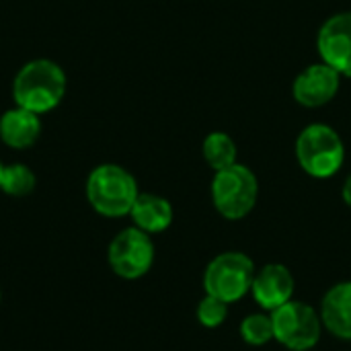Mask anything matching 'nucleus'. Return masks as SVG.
<instances>
[{"label": "nucleus", "instance_id": "obj_1", "mask_svg": "<svg viewBox=\"0 0 351 351\" xmlns=\"http://www.w3.org/2000/svg\"><path fill=\"white\" fill-rule=\"evenodd\" d=\"M66 72L60 64L47 58H37L19 68L12 80L14 105L37 115L53 111L66 97Z\"/></svg>", "mask_w": 351, "mask_h": 351}, {"label": "nucleus", "instance_id": "obj_2", "mask_svg": "<svg viewBox=\"0 0 351 351\" xmlns=\"http://www.w3.org/2000/svg\"><path fill=\"white\" fill-rule=\"evenodd\" d=\"M86 202L90 208L105 218L130 216L140 189L134 175L113 162L95 167L86 177Z\"/></svg>", "mask_w": 351, "mask_h": 351}, {"label": "nucleus", "instance_id": "obj_3", "mask_svg": "<svg viewBox=\"0 0 351 351\" xmlns=\"http://www.w3.org/2000/svg\"><path fill=\"white\" fill-rule=\"evenodd\" d=\"M296 160L300 169L315 179L333 177L346 160L341 136L327 123H311L296 138Z\"/></svg>", "mask_w": 351, "mask_h": 351}, {"label": "nucleus", "instance_id": "obj_4", "mask_svg": "<svg viewBox=\"0 0 351 351\" xmlns=\"http://www.w3.org/2000/svg\"><path fill=\"white\" fill-rule=\"evenodd\" d=\"M259 183L255 173L245 165H232L216 171L212 179V204L226 220H243L257 204Z\"/></svg>", "mask_w": 351, "mask_h": 351}, {"label": "nucleus", "instance_id": "obj_5", "mask_svg": "<svg viewBox=\"0 0 351 351\" xmlns=\"http://www.w3.org/2000/svg\"><path fill=\"white\" fill-rule=\"evenodd\" d=\"M255 278V263L251 257L239 251H226L216 255L204 271L206 294L232 304L251 292Z\"/></svg>", "mask_w": 351, "mask_h": 351}, {"label": "nucleus", "instance_id": "obj_6", "mask_svg": "<svg viewBox=\"0 0 351 351\" xmlns=\"http://www.w3.org/2000/svg\"><path fill=\"white\" fill-rule=\"evenodd\" d=\"M274 339L290 351H311L323 333L321 315L306 302L288 300L271 313Z\"/></svg>", "mask_w": 351, "mask_h": 351}, {"label": "nucleus", "instance_id": "obj_7", "mask_svg": "<svg viewBox=\"0 0 351 351\" xmlns=\"http://www.w3.org/2000/svg\"><path fill=\"white\" fill-rule=\"evenodd\" d=\"M107 263L121 280L144 278L154 263V243L150 234L136 226L123 228L107 247Z\"/></svg>", "mask_w": 351, "mask_h": 351}, {"label": "nucleus", "instance_id": "obj_8", "mask_svg": "<svg viewBox=\"0 0 351 351\" xmlns=\"http://www.w3.org/2000/svg\"><path fill=\"white\" fill-rule=\"evenodd\" d=\"M321 60L341 76H351V10L329 16L317 35Z\"/></svg>", "mask_w": 351, "mask_h": 351}, {"label": "nucleus", "instance_id": "obj_9", "mask_svg": "<svg viewBox=\"0 0 351 351\" xmlns=\"http://www.w3.org/2000/svg\"><path fill=\"white\" fill-rule=\"evenodd\" d=\"M341 86V74L327 66L325 62L313 64L306 70H302L292 84L294 101L302 107L317 109L335 99Z\"/></svg>", "mask_w": 351, "mask_h": 351}, {"label": "nucleus", "instance_id": "obj_10", "mask_svg": "<svg viewBox=\"0 0 351 351\" xmlns=\"http://www.w3.org/2000/svg\"><path fill=\"white\" fill-rule=\"evenodd\" d=\"M255 302L263 308L274 313L288 300H292L294 294V278L286 265L269 263L263 269L255 271L253 286H251Z\"/></svg>", "mask_w": 351, "mask_h": 351}, {"label": "nucleus", "instance_id": "obj_11", "mask_svg": "<svg viewBox=\"0 0 351 351\" xmlns=\"http://www.w3.org/2000/svg\"><path fill=\"white\" fill-rule=\"evenodd\" d=\"M41 134V117L25 107H10L0 115V142L12 150L31 148Z\"/></svg>", "mask_w": 351, "mask_h": 351}, {"label": "nucleus", "instance_id": "obj_12", "mask_svg": "<svg viewBox=\"0 0 351 351\" xmlns=\"http://www.w3.org/2000/svg\"><path fill=\"white\" fill-rule=\"evenodd\" d=\"M321 321L329 333L351 341V282L333 286L321 302Z\"/></svg>", "mask_w": 351, "mask_h": 351}, {"label": "nucleus", "instance_id": "obj_13", "mask_svg": "<svg viewBox=\"0 0 351 351\" xmlns=\"http://www.w3.org/2000/svg\"><path fill=\"white\" fill-rule=\"evenodd\" d=\"M130 218L136 228L152 237V234L165 232L173 224V206L162 195L140 193L130 212Z\"/></svg>", "mask_w": 351, "mask_h": 351}, {"label": "nucleus", "instance_id": "obj_14", "mask_svg": "<svg viewBox=\"0 0 351 351\" xmlns=\"http://www.w3.org/2000/svg\"><path fill=\"white\" fill-rule=\"evenodd\" d=\"M202 154L214 171L228 169L237 165V142L226 132H212L204 138Z\"/></svg>", "mask_w": 351, "mask_h": 351}, {"label": "nucleus", "instance_id": "obj_15", "mask_svg": "<svg viewBox=\"0 0 351 351\" xmlns=\"http://www.w3.org/2000/svg\"><path fill=\"white\" fill-rule=\"evenodd\" d=\"M33 189H35V173L27 165L23 162L4 165L0 191H4L10 197H25Z\"/></svg>", "mask_w": 351, "mask_h": 351}, {"label": "nucleus", "instance_id": "obj_16", "mask_svg": "<svg viewBox=\"0 0 351 351\" xmlns=\"http://www.w3.org/2000/svg\"><path fill=\"white\" fill-rule=\"evenodd\" d=\"M241 335H243L245 343H249L253 348L269 343L274 339L271 315H249L241 323Z\"/></svg>", "mask_w": 351, "mask_h": 351}, {"label": "nucleus", "instance_id": "obj_17", "mask_svg": "<svg viewBox=\"0 0 351 351\" xmlns=\"http://www.w3.org/2000/svg\"><path fill=\"white\" fill-rule=\"evenodd\" d=\"M228 317V304L216 296L206 294V298L199 300L197 304V321L206 329H216L220 327Z\"/></svg>", "mask_w": 351, "mask_h": 351}, {"label": "nucleus", "instance_id": "obj_18", "mask_svg": "<svg viewBox=\"0 0 351 351\" xmlns=\"http://www.w3.org/2000/svg\"><path fill=\"white\" fill-rule=\"evenodd\" d=\"M341 195H343V202H346V204L351 208V175L346 179V183H343Z\"/></svg>", "mask_w": 351, "mask_h": 351}, {"label": "nucleus", "instance_id": "obj_19", "mask_svg": "<svg viewBox=\"0 0 351 351\" xmlns=\"http://www.w3.org/2000/svg\"><path fill=\"white\" fill-rule=\"evenodd\" d=\"M2 171H4V165L0 162V183H2Z\"/></svg>", "mask_w": 351, "mask_h": 351}, {"label": "nucleus", "instance_id": "obj_20", "mask_svg": "<svg viewBox=\"0 0 351 351\" xmlns=\"http://www.w3.org/2000/svg\"><path fill=\"white\" fill-rule=\"evenodd\" d=\"M0 304H2V290H0Z\"/></svg>", "mask_w": 351, "mask_h": 351}]
</instances>
